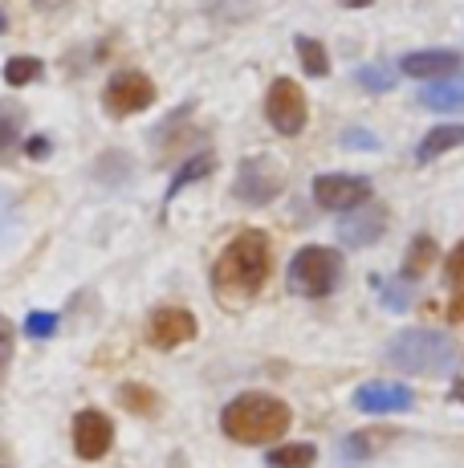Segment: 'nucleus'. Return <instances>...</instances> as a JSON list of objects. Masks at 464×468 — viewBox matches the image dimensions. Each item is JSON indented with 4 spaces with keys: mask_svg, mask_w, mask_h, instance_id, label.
Segmentation results:
<instances>
[{
    "mask_svg": "<svg viewBox=\"0 0 464 468\" xmlns=\"http://www.w3.org/2000/svg\"><path fill=\"white\" fill-rule=\"evenodd\" d=\"M298 58H301V69H306L310 78H326L330 74V58H326V45L314 41V37H298Z\"/></svg>",
    "mask_w": 464,
    "mask_h": 468,
    "instance_id": "21",
    "label": "nucleus"
},
{
    "mask_svg": "<svg viewBox=\"0 0 464 468\" xmlns=\"http://www.w3.org/2000/svg\"><path fill=\"white\" fill-rule=\"evenodd\" d=\"M293 424V411L285 408L278 395L265 391H245L220 411V428L237 444H273L281 440Z\"/></svg>",
    "mask_w": 464,
    "mask_h": 468,
    "instance_id": "2",
    "label": "nucleus"
},
{
    "mask_svg": "<svg viewBox=\"0 0 464 468\" xmlns=\"http://www.w3.org/2000/svg\"><path fill=\"white\" fill-rule=\"evenodd\" d=\"M195 338V318L184 305H159L147 318V342L155 350H175Z\"/></svg>",
    "mask_w": 464,
    "mask_h": 468,
    "instance_id": "9",
    "label": "nucleus"
},
{
    "mask_svg": "<svg viewBox=\"0 0 464 468\" xmlns=\"http://www.w3.org/2000/svg\"><path fill=\"white\" fill-rule=\"evenodd\" d=\"M374 285H379V290H383V298H387V305H391V310H404V305H407V298H412V290H404V285H387V282H379V277H374Z\"/></svg>",
    "mask_w": 464,
    "mask_h": 468,
    "instance_id": "27",
    "label": "nucleus"
},
{
    "mask_svg": "<svg viewBox=\"0 0 464 468\" xmlns=\"http://www.w3.org/2000/svg\"><path fill=\"white\" fill-rule=\"evenodd\" d=\"M318 461L314 444H281L269 452V468H310Z\"/></svg>",
    "mask_w": 464,
    "mask_h": 468,
    "instance_id": "22",
    "label": "nucleus"
},
{
    "mask_svg": "<svg viewBox=\"0 0 464 468\" xmlns=\"http://www.w3.org/2000/svg\"><path fill=\"white\" fill-rule=\"evenodd\" d=\"M407 78H419V82H440V78L457 74L460 69V53L457 49H419V53H404L399 61Z\"/></svg>",
    "mask_w": 464,
    "mask_h": 468,
    "instance_id": "12",
    "label": "nucleus"
},
{
    "mask_svg": "<svg viewBox=\"0 0 464 468\" xmlns=\"http://www.w3.org/2000/svg\"><path fill=\"white\" fill-rule=\"evenodd\" d=\"M269 237L261 229H245L225 245V253L212 265V285H216L220 298L228 302H245L253 293H261V285L269 282Z\"/></svg>",
    "mask_w": 464,
    "mask_h": 468,
    "instance_id": "1",
    "label": "nucleus"
},
{
    "mask_svg": "<svg viewBox=\"0 0 464 468\" xmlns=\"http://www.w3.org/2000/svg\"><path fill=\"white\" fill-rule=\"evenodd\" d=\"M278 192H281V167L278 164H269V159H245V164H240L237 184H232V196H237V200L261 208V204H269Z\"/></svg>",
    "mask_w": 464,
    "mask_h": 468,
    "instance_id": "7",
    "label": "nucleus"
},
{
    "mask_svg": "<svg viewBox=\"0 0 464 468\" xmlns=\"http://www.w3.org/2000/svg\"><path fill=\"white\" fill-rule=\"evenodd\" d=\"M354 78H359V86L371 90V94H383V90H391V82H395V78H391V69L383 66V61H379V66H363Z\"/></svg>",
    "mask_w": 464,
    "mask_h": 468,
    "instance_id": "24",
    "label": "nucleus"
},
{
    "mask_svg": "<svg viewBox=\"0 0 464 468\" xmlns=\"http://www.w3.org/2000/svg\"><path fill=\"white\" fill-rule=\"evenodd\" d=\"M49 139H46V134H33V139H25V155H29V159H46L49 155Z\"/></svg>",
    "mask_w": 464,
    "mask_h": 468,
    "instance_id": "30",
    "label": "nucleus"
},
{
    "mask_svg": "<svg viewBox=\"0 0 464 468\" xmlns=\"http://www.w3.org/2000/svg\"><path fill=\"white\" fill-rule=\"evenodd\" d=\"M343 147H359V151H379V139L367 131H343Z\"/></svg>",
    "mask_w": 464,
    "mask_h": 468,
    "instance_id": "28",
    "label": "nucleus"
},
{
    "mask_svg": "<svg viewBox=\"0 0 464 468\" xmlns=\"http://www.w3.org/2000/svg\"><path fill=\"white\" fill-rule=\"evenodd\" d=\"M383 232H387V212L383 208H363L359 216H346V220L338 224V237H343V245H351V249L374 245Z\"/></svg>",
    "mask_w": 464,
    "mask_h": 468,
    "instance_id": "13",
    "label": "nucleus"
},
{
    "mask_svg": "<svg viewBox=\"0 0 464 468\" xmlns=\"http://www.w3.org/2000/svg\"><path fill=\"white\" fill-rule=\"evenodd\" d=\"M416 403V395L407 391L404 383H387V379H374L363 383L354 391V408L367 411V416H391V411H407Z\"/></svg>",
    "mask_w": 464,
    "mask_h": 468,
    "instance_id": "11",
    "label": "nucleus"
},
{
    "mask_svg": "<svg viewBox=\"0 0 464 468\" xmlns=\"http://www.w3.org/2000/svg\"><path fill=\"white\" fill-rule=\"evenodd\" d=\"M119 403L127 411H135V416H155L159 411V395L151 391V387H142V383H122L119 387Z\"/></svg>",
    "mask_w": 464,
    "mask_h": 468,
    "instance_id": "20",
    "label": "nucleus"
},
{
    "mask_svg": "<svg viewBox=\"0 0 464 468\" xmlns=\"http://www.w3.org/2000/svg\"><path fill=\"white\" fill-rule=\"evenodd\" d=\"M53 330H58V314H49V310H33L25 318V335L29 338H49Z\"/></svg>",
    "mask_w": 464,
    "mask_h": 468,
    "instance_id": "25",
    "label": "nucleus"
},
{
    "mask_svg": "<svg viewBox=\"0 0 464 468\" xmlns=\"http://www.w3.org/2000/svg\"><path fill=\"white\" fill-rule=\"evenodd\" d=\"M452 147H464V127L460 122H444V127L427 131L424 139H419V147H416V164H432V159H440L444 151H452Z\"/></svg>",
    "mask_w": 464,
    "mask_h": 468,
    "instance_id": "15",
    "label": "nucleus"
},
{
    "mask_svg": "<svg viewBox=\"0 0 464 468\" xmlns=\"http://www.w3.org/2000/svg\"><path fill=\"white\" fill-rule=\"evenodd\" d=\"M21 131H25V106L13 98H0V164L13 159V151L21 147Z\"/></svg>",
    "mask_w": 464,
    "mask_h": 468,
    "instance_id": "16",
    "label": "nucleus"
},
{
    "mask_svg": "<svg viewBox=\"0 0 464 468\" xmlns=\"http://www.w3.org/2000/svg\"><path fill=\"white\" fill-rule=\"evenodd\" d=\"M395 436L391 428H367V431H351V436L343 440V456H351V461H363V456H374L387 440Z\"/></svg>",
    "mask_w": 464,
    "mask_h": 468,
    "instance_id": "18",
    "label": "nucleus"
},
{
    "mask_svg": "<svg viewBox=\"0 0 464 468\" xmlns=\"http://www.w3.org/2000/svg\"><path fill=\"white\" fill-rule=\"evenodd\" d=\"M151 102H155V82H151L147 74H139V69H122V74H114L102 90V106L111 119L139 114V111H147Z\"/></svg>",
    "mask_w": 464,
    "mask_h": 468,
    "instance_id": "5",
    "label": "nucleus"
},
{
    "mask_svg": "<svg viewBox=\"0 0 464 468\" xmlns=\"http://www.w3.org/2000/svg\"><path fill=\"white\" fill-rule=\"evenodd\" d=\"M343 8H367V5H374V0H338Z\"/></svg>",
    "mask_w": 464,
    "mask_h": 468,
    "instance_id": "33",
    "label": "nucleus"
},
{
    "mask_svg": "<svg viewBox=\"0 0 464 468\" xmlns=\"http://www.w3.org/2000/svg\"><path fill=\"white\" fill-rule=\"evenodd\" d=\"M419 102L427 111H440V114H460L464 111V78H440V82L419 90Z\"/></svg>",
    "mask_w": 464,
    "mask_h": 468,
    "instance_id": "14",
    "label": "nucleus"
},
{
    "mask_svg": "<svg viewBox=\"0 0 464 468\" xmlns=\"http://www.w3.org/2000/svg\"><path fill=\"white\" fill-rule=\"evenodd\" d=\"M114 444V424L98 408H86L74 416V452L82 461H102Z\"/></svg>",
    "mask_w": 464,
    "mask_h": 468,
    "instance_id": "10",
    "label": "nucleus"
},
{
    "mask_svg": "<svg viewBox=\"0 0 464 468\" xmlns=\"http://www.w3.org/2000/svg\"><path fill=\"white\" fill-rule=\"evenodd\" d=\"M314 200L326 212H354L371 204V179L363 176H318L314 179Z\"/></svg>",
    "mask_w": 464,
    "mask_h": 468,
    "instance_id": "8",
    "label": "nucleus"
},
{
    "mask_svg": "<svg viewBox=\"0 0 464 468\" xmlns=\"http://www.w3.org/2000/svg\"><path fill=\"white\" fill-rule=\"evenodd\" d=\"M212 167H216V155H212V151H195V155L187 159V164H184V167L172 176V184H167V200H172V196H180L187 184H195V179H204Z\"/></svg>",
    "mask_w": 464,
    "mask_h": 468,
    "instance_id": "19",
    "label": "nucleus"
},
{
    "mask_svg": "<svg viewBox=\"0 0 464 468\" xmlns=\"http://www.w3.org/2000/svg\"><path fill=\"white\" fill-rule=\"evenodd\" d=\"M306 90H301L293 78H278L265 94V119L278 134H301L306 127Z\"/></svg>",
    "mask_w": 464,
    "mask_h": 468,
    "instance_id": "6",
    "label": "nucleus"
},
{
    "mask_svg": "<svg viewBox=\"0 0 464 468\" xmlns=\"http://www.w3.org/2000/svg\"><path fill=\"white\" fill-rule=\"evenodd\" d=\"M33 5L46 8V13H49V8H61V5H69V0H33Z\"/></svg>",
    "mask_w": 464,
    "mask_h": 468,
    "instance_id": "32",
    "label": "nucleus"
},
{
    "mask_svg": "<svg viewBox=\"0 0 464 468\" xmlns=\"http://www.w3.org/2000/svg\"><path fill=\"white\" fill-rule=\"evenodd\" d=\"M452 399H457L460 408H464V379H457V387H452Z\"/></svg>",
    "mask_w": 464,
    "mask_h": 468,
    "instance_id": "34",
    "label": "nucleus"
},
{
    "mask_svg": "<svg viewBox=\"0 0 464 468\" xmlns=\"http://www.w3.org/2000/svg\"><path fill=\"white\" fill-rule=\"evenodd\" d=\"M444 273H448V282L464 285V240L448 253V261H444Z\"/></svg>",
    "mask_w": 464,
    "mask_h": 468,
    "instance_id": "29",
    "label": "nucleus"
},
{
    "mask_svg": "<svg viewBox=\"0 0 464 468\" xmlns=\"http://www.w3.org/2000/svg\"><path fill=\"white\" fill-rule=\"evenodd\" d=\"M448 318H452V322H464V285H457V293H452V302H448Z\"/></svg>",
    "mask_w": 464,
    "mask_h": 468,
    "instance_id": "31",
    "label": "nucleus"
},
{
    "mask_svg": "<svg viewBox=\"0 0 464 468\" xmlns=\"http://www.w3.org/2000/svg\"><path fill=\"white\" fill-rule=\"evenodd\" d=\"M41 74H46V66H41L37 58H8L5 61V82L8 86H33Z\"/></svg>",
    "mask_w": 464,
    "mask_h": 468,
    "instance_id": "23",
    "label": "nucleus"
},
{
    "mask_svg": "<svg viewBox=\"0 0 464 468\" xmlns=\"http://www.w3.org/2000/svg\"><path fill=\"white\" fill-rule=\"evenodd\" d=\"M436 257H440L436 240L427 237V232H419V237L412 240V249L404 253V282H419V277H424L427 269L436 265Z\"/></svg>",
    "mask_w": 464,
    "mask_h": 468,
    "instance_id": "17",
    "label": "nucleus"
},
{
    "mask_svg": "<svg viewBox=\"0 0 464 468\" xmlns=\"http://www.w3.org/2000/svg\"><path fill=\"white\" fill-rule=\"evenodd\" d=\"M387 363L404 375H452L464 363V350L440 330H399L387 342Z\"/></svg>",
    "mask_w": 464,
    "mask_h": 468,
    "instance_id": "3",
    "label": "nucleus"
},
{
    "mask_svg": "<svg viewBox=\"0 0 464 468\" xmlns=\"http://www.w3.org/2000/svg\"><path fill=\"white\" fill-rule=\"evenodd\" d=\"M338 282H343V257H338V249L306 245L293 253L290 261L293 293H301V298H326V293L338 290Z\"/></svg>",
    "mask_w": 464,
    "mask_h": 468,
    "instance_id": "4",
    "label": "nucleus"
},
{
    "mask_svg": "<svg viewBox=\"0 0 464 468\" xmlns=\"http://www.w3.org/2000/svg\"><path fill=\"white\" fill-rule=\"evenodd\" d=\"M8 29V16H5V8H0V33H5Z\"/></svg>",
    "mask_w": 464,
    "mask_h": 468,
    "instance_id": "35",
    "label": "nucleus"
},
{
    "mask_svg": "<svg viewBox=\"0 0 464 468\" xmlns=\"http://www.w3.org/2000/svg\"><path fill=\"white\" fill-rule=\"evenodd\" d=\"M0 468H13V464H8V461H0Z\"/></svg>",
    "mask_w": 464,
    "mask_h": 468,
    "instance_id": "36",
    "label": "nucleus"
},
{
    "mask_svg": "<svg viewBox=\"0 0 464 468\" xmlns=\"http://www.w3.org/2000/svg\"><path fill=\"white\" fill-rule=\"evenodd\" d=\"M13 350H16V330L13 322L0 314V379L8 375V363H13Z\"/></svg>",
    "mask_w": 464,
    "mask_h": 468,
    "instance_id": "26",
    "label": "nucleus"
}]
</instances>
